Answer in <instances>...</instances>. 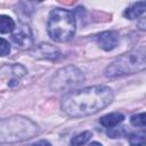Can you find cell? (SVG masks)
<instances>
[{
    "mask_svg": "<svg viewBox=\"0 0 146 146\" xmlns=\"http://www.w3.org/2000/svg\"><path fill=\"white\" fill-rule=\"evenodd\" d=\"M107 135L111 138H121L127 135V130L124 127H113V128H110V130L107 131Z\"/></svg>",
    "mask_w": 146,
    "mask_h": 146,
    "instance_id": "9a60e30c",
    "label": "cell"
},
{
    "mask_svg": "<svg viewBox=\"0 0 146 146\" xmlns=\"http://www.w3.org/2000/svg\"><path fill=\"white\" fill-rule=\"evenodd\" d=\"M145 7H146L145 1H140V2L133 3L132 6H130L129 8H127L124 10L123 15H124V17H127L129 19L138 18L139 16H141L145 13Z\"/></svg>",
    "mask_w": 146,
    "mask_h": 146,
    "instance_id": "30bf717a",
    "label": "cell"
},
{
    "mask_svg": "<svg viewBox=\"0 0 146 146\" xmlns=\"http://www.w3.org/2000/svg\"><path fill=\"white\" fill-rule=\"evenodd\" d=\"M140 30H145V18H141V22H140V26H139Z\"/></svg>",
    "mask_w": 146,
    "mask_h": 146,
    "instance_id": "ac0fdd59",
    "label": "cell"
},
{
    "mask_svg": "<svg viewBox=\"0 0 146 146\" xmlns=\"http://www.w3.org/2000/svg\"><path fill=\"white\" fill-rule=\"evenodd\" d=\"M31 146H51V144L49 141H47V140H39L38 143H35V144H33Z\"/></svg>",
    "mask_w": 146,
    "mask_h": 146,
    "instance_id": "e0dca14e",
    "label": "cell"
},
{
    "mask_svg": "<svg viewBox=\"0 0 146 146\" xmlns=\"http://www.w3.org/2000/svg\"><path fill=\"white\" fill-rule=\"evenodd\" d=\"M129 143L131 146H145V133L144 132H135V133H130L129 137Z\"/></svg>",
    "mask_w": 146,
    "mask_h": 146,
    "instance_id": "4fadbf2b",
    "label": "cell"
},
{
    "mask_svg": "<svg viewBox=\"0 0 146 146\" xmlns=\"http://www.w3.org/2000/svg\"><path fill=\"white\" fill-rule=\"evenodd\" d=\"M114 98L113 90L106 86H92L73 90L62 99V110L70 116L92 115L107 107Z\"/></svg>",
    "mask_w": 146,
    "mask_h": 146,
    "instance_id": "6da1fadb",
    "label": "cell"
},
{
    "mask_svg": "<svg viewBox=\"0 0 146 146\" xmlns=\"http://www.w3.org/2000/svg\"><path fill=\"white\" fill-rule=\"evenodd\" d=\"M10 52L9 42L2 38H0V56H6Z\"/></svg>",
    "mask_w": 146,
    "mask_h": 146,
    "instance_id": "2e32d148",
    "label": "cell"
},
{
    "mask_svg": "<svg viewBox=\"0 0 146 146\" xmlns=\"http://www.w3.org/2000/svg\"><path fill=\"white\" fill-rule=\"evenodd\" d=\"M32 55L35 58H39V59L55 60L59 57L60 52L56 47H54L49 43H41V44L36 46V48L32 51Z\"/></svg>",
    "mask_w": 146,
    "mask_h": 146,
    "instance_id": "ba28073f",
    "label": "cell"
},
{
    "mask_svg": "<svg viewBox=\"0 0 146 146\" xmlns=\"http://www.w3.org/2000/svg\"><path fill=\"white\" fill-rule=\"evenodd\" d=\"M119 33L116 31H105L97 36L98 46L105 51L113 50L119 44Z\"/></svg>",
    "mask_w": 146,
    "mask_h": 146,
    "instance_id": "52a82bcc",
    "label": "cell"
},
{
    "mask_svg": "<svg viewBox=\"0 0 146 146\" xmlns=\"http://www.w3.org/2000/svg\"><path fill=\"white\" fill-rule=\"evenodd\" d=\"M91 136H92V133L90 131H83V132L74 136L71 139V145L72 146H82V145H84L86 143L89 141Z\"/></svg>",
    "mask_w": 146,
    "mask_h": 146,
    "instance_id": "7c38bea8",
    "label": "cell"
},
{
    "mask_svg": "<svg viewBox=\"0 0 146 146\" xmlns=\"http://www.w3.org/2000/svg\"><path fill=\"white\" fill-rule=\"evenodd\" d=\"M11 40L19 48H31L33 46V38L30 26L27 24H19L18 26H15L11 33Z\"/></svg>",
    "mask_w": 146,
    "mask_h": 146,
    "instance_id": "8992f818",
    "label": "cell"
},
{
    "mask_svg": "<svg viewBox=\"0 0 146 146\" xmlns=\"http://www.w3.org/2000/svg\"><path fill=\"white\" fill-rule=\"evenodd\" d=\"M145 46H140L113 60L105 70L107 78H116L144 71L146 67Z\"/></svg>",
    "mask_w": 146,
    "mask_h": 146,
    "instance_id": "277c9868",
    "label": "cell"
},
{
    "mask_svg": "<svg viewBox=\"0 0 146 146\" xmlns=\"http://www.w3.org/2000/svg\"><path fill=\"white\" fill-rule=\"evenodd\" d=\"M15 29V22L7 15H0V33H9Z\"/></svg>",
    "mask_w": 146,
    "mask_h": 146,
    "instance_id": "8fae6325",
    "label": "cell"
},
{
    "mask_svg": "<svg viewBox=\"0 0 146 146\" xmlns=\"http://www.w3.org/2000/svg\"><path fill=\"white\" fill-rule=\"evenodd\" d=\"M88 146H103L100 143H98V141H92L91 144H89Z\"/></svg>",
    "mask_w": 146,
    "mask_h": 146,
    "instance_id": "d6986e66",
    "label": "cell"
},
{
    "mask_svg": "<svg viewBox=\"0 0 146 146\" xmlns=\"http://www.w3.org/2000/svg\"><path fill=\"white\" fill-rule=\"evenodd\" d=\"M84 80L82 72L75 66H65L56 72L50 81V88L54 91H72Z\"/></svg>",
    "mask_w": 146,
    "mask_h": 146,
    "instance_id": "5b68a950",
    "label": "cell"
},
{
    "mask_svg": "<svg viewBox=\"0 0 146 146\" xmlns=\"http://www.w3.org/2000/svg\"><path fill=\"white\" fill-rule=\"evenodd\" d=\"M123 120H124V115L115 112V113H110L102 116L99 122L105 128H113V127H116L119 123H121Z\"/></svg>",
    "mask_w": 146,
    "mask_h": 146,
    "instance_id": "9c48e42d",
    "label": "cell"
},
{
    "mask_svg": "<svg viewBox=\"0 0 146 146\" xmlns=\"http://www.w3.org/2000/svg\"><path fill=\"white\" fill-rule=\"evenodd\" d=\"M145 117H146L145 113L135 114V115L131 116L130 122H131V124L135 125V127H141V128H144V127L146 125V119H145Z\"/></svg>",
    "mask_w": 146,
    "mask_h": 146,
    "instance_id": "5bb4252c",
    "label": "cell"
},
{
    "mask_svg": "<svg viewBox=\"0 0 146 146\" xmlns=\"http://www.w3.org/2000/svg\"><path fill=\"white\" fill-rule=\"evenodd\" d=\"M38 125L23 116H11L0 120V144H13L34 137Z\"/></svg>",
    "mask_w": 146,
    "mask_h": 146,
    "instance_id": "7a4b0ae2",
    "label": "cell"
},
{
    "mask_svg": "<svg viewBox=\"0 0 146 146\" xmlns=\"http://www.w3.org/2000/svg\"><path fill=\"white\" fill-rule=\"evenodd\" d=\"M76 29L73 13L63 8H55L50 11L47 23V31L51 40L66 42L74 36Z\"/></svg>",
    "mask_w": 146,
    "mask_h": 146,
    "instance_id": "3957f363",
    "label": "cell"
}]
</instances>
